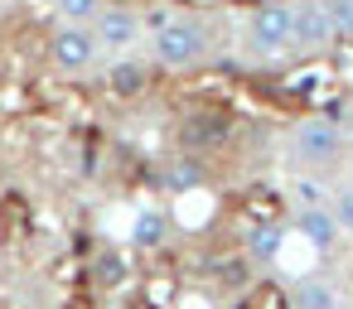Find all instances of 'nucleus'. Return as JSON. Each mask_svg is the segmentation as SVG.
I'll list each match as a JSON object with an SVG mask.
<instances>
[{
	"label": "nucleus",
	"mask_w": 353,
	"mask_h": 309,
	"mask_svg": "<svg viewBox=\"0 0 353 309\" xmlns=\"http://www.w3.org/2000/svg\"><path fill=\"white\" fill-rule=\"evenodd\" d=\"M155 184L165 189V193H199L203 184H208V164H203V155H194V150H174V155H165L160 164H155Z\"/></svg>",
	"instance_id": "obj_8"
},
{
	"label": "nucleus",
	"mask_w": 353,
	"mask_h": 309,
	"mask_svg": "<svg viewBox=\"0 0 353 309\" xmlns=\"http://www.w3.org/2000/svg\"><path fill=\"white\" fill-rule=\"evenodd\" d=\"M324 10L339 30V44H353V0H324Z\"/></svg>",
	"instance_id": "obj_16"
},
{
	"label": "nucleus",
	"mask_w": 353,
	"mask_h": 309,
	"mask_svg": "<svg viewBox=\"0 0 353 309\" xmlns=\"http://www.w3.org/2000/svg\"><path fill=\"white\" fill-rule=\"evenodd\" d=\"M339 49V30L324 10V0H295V58H329Z\"/></svg>",
	"instance_id": "obj_6"
},
{
	"label": "nucleus",
	"mask_w": 353,
	"mask_h": 309,
	"mask_svg": "<svg viewBox=\"0 0 353 309\" xmlns=\"http://www.w3.org/2000/svg\"><path fill=\"white\" fill-rule=\"evenodd\" d=\"M329 208H334V217H339L343 237H353V179L334 189V203H329Z\"/></svg>",
	"instance_id": "obj_17"
},
{
	"label": "nucleus",
	"mask_w": 353,
	"mask_h": 309,
	"mask_svg": "<svg viewBox=\"0 0 353 309\" xmlns=\"http://www.w3.org/2000/svg\"><path fill=\"white\" fill-rule=\"evenodd\" d=\"M97 280H102V285H121V280H126V261H121V256H102V261H97Z\"/></svg>",
	"instance_id": "obj_19"
},
{
	"label": "nucleus",
	"mask_w": 353,
	"mask_h": 309,
	"mask_svg": "<svg viewBox=\"0 0 353 309\" xmlns=\"http://www.w3.org/2000/svg\"><path fill=\"white\" fill-rule=\"evenodd\" d=\"M285 237H290V227H285V222H252V227L242 232L247 261H256V266H271V261H281V251H285Z\"/></svg>",
	"instance_id": "obj_11"
},
{
	"label": "nucleus",
	"mask_w": 353,
	"mask_h": 309,
	"mask_svg": "<svg viewBox=\"0 0 353 309\" xmlns=\"http://www.w3.org/2000/svg\"><path fill=\"white\" fill-rule=\"evenodd\" d=\"M290 232H295L310 251H319V256H329V251L343 242V227H339V217H334L329 203H324V208H295Z\"/></svg>",
	"instance_id": "obj_9"
},
{
	"label": "nucleus",
	"mask_w": 353,
	"mask_h": 309,
	"mask_svg": "<svg viewBox=\"0 0 353 309\" xmlns=\"http://www.w3.org/2000/svg\"><path fill=\"white\" fill-rule=\"evenodd\" d=\"M285 155H290V164H300L305 174L339 169V164L348 160V131H343L339 116L310 111V116H300V121L285 131Z\"/></svg>",
	"instance_id": "obj_1"
},
{
	"label": "nucleus",
	"mask_w": 353,
	"mask_h": 309,
	"mask_svg": "<svg viewBox=\"0 0 353 309\" xmlns=\"http://www.w3.org/2000/svg\"><path fill=\"white\" fill-rule=\"evenodd\" d=\"M92 34H97L102 54H112V58L136 54V49L150 39V30H145V10L131 6V0H107V10L92 20Z\"/></svg>",
	"instance_id": "obj_4"
},
{
	"label": "nucleus",
	"mask_w": 353,
	"mask_h": 309,
	"mask_svg": "<svg viewBox=\"0 0 353 309\" xmlns=\"http://www.w3.org/2000/svg\"><path fill=\"white\" fill-rule=\"evenodd\" d=\"M107 10V0H54V15L63 25H92Z\"/></svg>",
	"instance_id": "obj_15"
},
{
	"label": "nucleus",
	"mask_w": 353,
	"mask_h": 309,
	"mask_svg": "<svg viewBox=\"0 0 353 309\" xmlns=\"http://www.w3.org/2000/svg\"><path fill=\"white\" fill-rule=\"evenodd\" d=\"M179 15H184V10H174V6H150V10H145V30L160 34V30H170ZM145 44H150V39H145Z\"/></svg>",
	"instance_id": "obj_18"
},
{
	"label": "nucleus",
	"mask_w": 353,
	"mask_h": 309,
	"mask_svg": "<svg viewBox=\"0 0 353 309\" xmlns=\"http://www.w3.org/2000/svg\"><path fill=\"white\" fill-rule=\"evenodd\" d=\"M170 232H174V222H170L165 208H136V217H131V246L160 251V246L170 242Z\"/></svg>",
	"instance_id": "obj_13"
},
{
	"label": "nucleus",
	"mask_w": 353,
	"mask_h": 309,
	"mask_svg": "<svg viewBox=\"0 0 353 309\" xmlns=\"http://www.w3.org/2000/svg\"><path fill=\"white\" fill-rule=\"evenodd\" d=\"M228 136H232V121L218 116V111H199V116H189V121L179 126V140H184V150H194V155H203L208 145H218V140H228Z\"/></svg>",
	"instance_id": "obj_12"
},
{
	"label": "nucleus",
	"mask_w": 353,
	"mask_h": 309,
	"mask_svg": "<svg viewBox=\"0 0 353 309\" xmlns=\"http://www.w3.org/2000/svg\"><path fill=\"white\" fill-rule=\"evenodd\" d=\"M290 198H295V208H324V203H334V189L319 179V174H295L290 179Z\"/></svg>",
	"instance_id": "obj_14"
},
{
	"label": "nucleus",
	"mask_w": 353,
	"mask_h": 309,
	"mask_svg": "<svg viewBox=\"0 0 353 309\" xmlns=\"http://www.w3.org/2000/svg\"><path fill=\"white\" fill-rule=\"evenodd\" d=\"M285 304L290 309H348L343 299V285L324 270H300L290 285H285Z\"/></svg>",
	"instance_id": "obj_7"
},
{
	"label": "nucleus",
	"mask_w": 353,
	"mask_h": 309,
	"mask_svg": "<svg viewBox=\"0 0 353 309\" xmlns=\"http://www.w3.org/2000/svg\"><path fill=\"white\" fill-rule=\"evenodd\" d=\"M150 83H155V63H150V58H141V54H121V58H112V63H107V92H112L117 102L145 97V92H150Z\"/></svg>",
	"instance_id": "obj_10"
},
{
	"label": "nucleus",
	"mask_w": 353,
	"mask_h": 309,
	"mask_svg": "<svg viewBox=\"0 0 353 309\" xmlns=\"http://www.w3.org/2000/svg\"><path fill=\"white\" fill-rule=\"evenodd\" d=\"M208 54H213V25H208V15L184 10L170 30L150 34V63L165 68V73L199 68V63H208Z\"/></svg>",
	"instance_id": "obj_3"
},
{
	"label": "nucleus",
	"mask_w": 353,
	"mask_h": 309,
	"mask_svg": "<svg viewBox=\"0 0 353 309\" xmlns=\"http://www.w3.org/2000/svg\"><path fill=\"white\" fill-rule=\"evenodd\" d=\"M49 63L63 73V78H83L102 63V44L92 34V25H63L49 34Z\"/></svg>",
	"instance_id": "obj_5"
},
{
	"label": "nucleus",
	"mask_w": 353,
	"mask_h": 309,
	"mask_svg": "<svg viewBox=\"0 0 353 309\" xmlns=\"http://www.w3.org/2000/svg\"><path fill=\"white\" fill-rule=\"evenodd\" d=\"M242 49L256 63L295 54V0H256L242 20Z\"/></svg>",
	"instance_id": "obj_2"
},
{
	"label": "nucleus",
	"mask_w": 353,
	"mask_h": 309,
	"mask_svg": "<svg viewBox=\"0 0 353 309\" xmlns=\"http://www.w3.org/2000/svg\"><path fill=\"white\" fill-rule=\"evenodd\" d=\"M339 121H343V131H348V140H353V92H348V102H343V116H339Z\"/></svg>",
	"instance_id": "obj_20"
}]
</instances>
